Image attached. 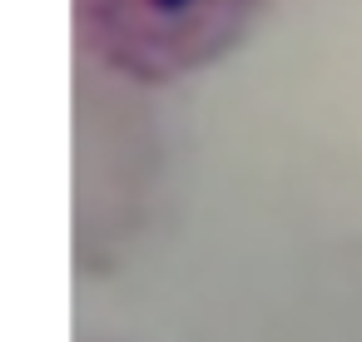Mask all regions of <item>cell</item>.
Listing matches in <instances>:
<instances>
[{"label": "cell", "mask_w": 362, "mask_h": 342, "mask_svg": "<svg viewBox=\"0 0 362 342\" xmlns=\"http://www.w3.org/2000/svg\"><path fill=\"white\" fill-rule=\"evenodd\" d=\"M263 0H75L80 45L134 85H169L223 60Z\"/></svg>", "instance_id": "obj_1"}]
</instances>
